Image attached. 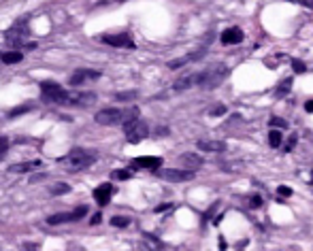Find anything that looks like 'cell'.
<instances>
[{"instance_id":"cell-1","label":"cell","mask_w":313,"mask_h":251,"mask_svg":"<svg viewBox=\"0 0 313 251\" xmlns=\"http://www.w3.org/2000/svg\"><path fill=\"white\" fill-rule=\"evenodd\" d=\"M96 151H90V149H81V147H77V149H70V151L62 158V164H64V168L70 170V172H79V170H83L87 166H92V164L96 162Z\"/></svg>"},{"instance_id":"cell-2","label":"cell","mask_w":313,"mask_h":251,"mask_svg":"<svg viewBox=\"0 0 313 251\" xmlns=\"http://www.w3.org/2000/svg\"><path fill=\"white\" fill-rule=\"evenodd\" d=\"M228 73H230L228 66L220 62V64L209 66L207 70H203V73H196L194 75V85H200V88H205V90H213L226 79Z\"/></svg>"},{"instance_id":"cell-3","label":"cell","mask_w":313,"mask_h":251,"mask_svg":"<svg viewBox=\"0 0 313 251\" xmlns=\"http://www.w3.org/2000/svg\"><path fill=\"white\" fill-rule=\"evenodd\" d=\"M41 96L47 103H58V105H68L70 94L62 88V85L53 83V81H43L41 83Z\"/></svg>"},{"instance_id":"cell-4","label":"cell","mask_w":313,"mask_h":251,"mask_svg":"<svg viewBox=\"0 0 313 251\" xmlns=\"http://www.w3.org/2000/svg\"><path fill=\"white\" fill-rule=\"evenodd\" d=\"M124 132H126V140H128V143L136 145V143H141L143 138H147L149 128H147V124H145V122L134 120V122H130V124H126V126H124Z\"/></svg>"},{"instance_id":"cell-5","label":"cell","mask_w":313,"mask_h":251,"mask_svg":"<svg viewBox=\"0 0 313 251\" xmlns=\"http://www.w3.org/2000/svg\"><path fill=\"white\" fill-rule=\"evenodd\" d=\"M156 175L160 179H166V181L181 183V181L194 179V170H188V168H156Z\"/></svg>"},{"instance_id":"cell-6","label":"cell","mask_w":313,"mask_h":251,"mask_svg":"<svg viewBox=\"0 0 313 251\" xmlns=\"http://www.w3.org/2000/svg\"><path fill=\"white\" fill-rule=\"evenodd\" d=\"M87 215V207H77L75 211H68V213H58V215H51L47 217V224L51 226H58V224H68V222H79Z\"/></svg>"},{"instance_id":"cell-7","label":"cell","mask_w":313,"mask_h":251,"mask_svg":"<svg viewBox=\"0 0 313 251\" xmlns=\"http://www.w3.org/2000/svg\"><path fill=\"white\" fill-rule=\"evenodd\" d=\"M28 32H30V30H28V26H26V19H23L21 23H15L13 28L6 30L4 38H6V43H9V45H21L23 38L28 36Z\"/></svg>"},{"instance_id":"cell-8","label":"cell","mask_w":313,"mask_h":251,"mask_svg":"<svg viewBox=\"0 0 313 251\" xmlns=\"http://www.w3.org/2000/svg\"><path fill=\"white\" fill-rule=\"evenodd\" d=\"M94 120L100 126H119L122 124V111L119 109H102V111L96 113Z\"/></svg>"},{"instance_id":"cell-9","label":"cell","mask_w":313,"mask_h":251,"mask_svg":"<svg viewBox=\"0 0 313 251\" xmlns=\"http://www.w3.org/2000/svg\"><path fill=\"white\" fill-rule=\"evenodd\" d=\"M102 43H107L111 47H124V49H134V41L128 32H119V34H104Z\"/></svg>"},{"instance_id":"cell-10","label":"cell","mask_w":313,"mask_h":251,"mask_svg":"<svg viewBox=\"0 0 313 251\" xmlns=\"http://www.w3.org/2000/svg\"><path fill=\"white\" fill-rule=\"evenodd\" d=\"M98 77H100L98 70H92V68H79V70H75V73L70 75L68 83H70V85H83V83L96 81Z\"/></svg>"},{"instance_id":"cell-11","label":"cell","mask_w":313,"mask_h":251,"mask_svg":"<svg viewBox=\"0 0 313 251\" xmlns=\"http://www.w3.org/2000/svg\"><path fill=\"white\" fill-rule=\"evenodd\" d=\"M132 168H151L156 170L158 166H162V158H156V155H141V158H134L130 162Z\"/></svg>"},{"instance_id":"cell-12","label":"cell","mask_w":313,"mask_h":251,"mask_svg":"<svg viewBox=\"0 0 313 251\" xmlns=\"http://www.w3.org/2000/svg\"><path fill=\"white\" fill-rule=\"evenodd\" d=\"M203 158H200L198 153H192V151H188V153H181L179 155V168H188V170H196V168H200L203 166Z\"/></svg>"},{"instance_id":"cell-13","label":"cell","mask_w":313,"mask_h":251,"mask_svg":"<svg viewBox=\"0 0 313 251\" xmlns=\"http://www.w3.org/2000/svg\"><path fill=\"white\" fill-rule=\"evenodd\" d=\"M111 196H113V185H111V183H102V185H98L94 190V200L98 202V207H107L109 200H111Z\"/></svg>"},{"instance_id":"cell-14","label":"cell","mask_w":313,"mask_h":251,"mask_svg":"<svg viewBox=\"0 0 313 251\" xmlns=\"http://www.w3.org/2000/svg\"><path fill=\"white\" fill-rule=\"evenodd\" d=\"M243 30H241V28H226V30H224V32H222V36H220V41L224 43V45H239L241 41H243Z\"/></svg>"},{"instance_id":"cell-15","label":"cell","mask_w":313,"mask_h":251,"mask_svg":"<svg viewBox=\"0 0 313 251\" xmlns=\"http://www.w3.org/2000/svg\"><path fill=\"white\" fill-rule=\"evenodd\" d=\"M43 166L41 160H30V162H21V164H13L9 168L11 172H32V170H38Z\"/></svg>"},{"instance_id":"cell-16","label":"cell","mask_w":313,"mask_h":251,"mask_svg":"<svg viewBox=\"0 0 313 251\" xmlns=\"http://www.w3.org/2000/svg\"><path fill=\"white\" fill-rule=\"evenodd\" d=\"M196 147L203 149V151H226V143L224 140H198Z\"/></svg>"},{"instance_id":"cell-17","label":"cell","mask_w":313,"mask_h":251,"mask_svg":"<svg viewBox=\"0 0 313 251\" xmlns=\"http://www.w3.org/2000/svg\"><path fill=\"white\" fill-rule=\"evenodd\" d=\"M192 85H194V75H188V77H183V79L175 81L173 90H175V92H186V90L192 88Z\"/></svg>"},{"instance_id":"cell-18","label":"cell","mask_w":313,"mask_h":251,"mask_svg":"<svg viewBox=\"0 0 313 251\" xmlns=\"http://www.w3.org/2000/svg\"><path fill=\"white\" fill-rule=\"evenodd\" d=\"M0 62H2V64H17V62H21V53L19 51H4V53H0Z\"/></svg>"},{"instance_id":"cell-19","label":"cell","mask_w":313,"mask_h":251,"mask_svg":"<svg viewBox=\"0 0 313 251\" xmlns=\"http://www.w3.org/2000/svg\"><path fill=\"white\" fill-rule=\"evenodd\" d=\"M282 143H284V132L282 130H271L269 132V145L273 149H279V147H282Z\"/></svg>"},{"instance_id":"cell-20","label":"cell","mask_w":313,"mask_h":251,"mask_svg":"<svg viewBox=\"0 0 313 251\" xmlns=\"http://www.w3.org/2000/svg\"><path fill=\"white\" fill-rule=\"evenodd\" d=\"M292 90V77H288V79H284L282 83L275 88V98H282V96H286L288 92Z\"/></svg>"},{"instance_id":"cell-21","label":"cell","mask_w":313,"mask_h":251,"mask_svg":"<svg viewBox=\"0 0 313 251\" xmlns=\"http://www.w3.org/2000/svg\"><path fill=\"white\" fill-rule=\"evenodd\" d=\"M128 224H130V217H124V215L111 217V226H115V228H126Z\"/></svg>"},{"instance_id":"cell-22","label":"cell","mask_w":313,"mask_h":251,"mask_svg":"<svg viewBox=\"0 0 313 251\" xmlns=\"http://www.w3.org/2000/svg\"><path fill=\"white\" fill-rule=\"evenodd\" d=\"M277 202H284V198H290L292 196V187H288V185H279L277 187Z\"/></svg>"},{"instance_id":"cell-23","label":"cell","mask_w":313,"mask_h":251,"mask_svg":"<svg viewBox=\"0 0 313 251\" xmlns=\"http://www.w3.org/2000/svg\"><path fill=\"white\" fill-rule=\"evenodd\" d=\"M247 207H250V209H260L262 207V196L260 194H252L250 198H247Z\"/></svg>"},{"instance_id":"cell-24","label":"cell","mask_w":313,"mask_h":251,"mask_svg":"<svg viewBox=\"0 0 313 251\" xmlns=\"http://www.w3.org/2000/svg\"><path fill=\"white\" fill-rule=\"evenodd\" d=\"M296 143H299V134H296V132H292L290 138H288V140H286V145H284V151H286V153H290Z\"/></svg>"},{"instance_id":"cell-25","label":"cell","mask_w":313,"mask_h":251,"mask_svg":"<svg viewBox=\"0 0 313 251\" xmlns=\"http://www.w3.org/2000/svg\"><path fill=\"white\" fill-rule=\"evenodd\" d=\"M68 190H70V187H68L66 183H58V185L51 187V194H53V196H60V194H66Z\"/></svg>"},{"instance_id":"cell-26","label":"cell","mask_w":313,"mask_h":251,"mask_svg":"<svg viewBox=\"0 0 313 251\" xmlns=\"http://www.w3.org/2000/svg\"><path fill=\"white\" fill-rule=\"evenodd\" d=\"M271 126H273V128H282V130H286V128H288V122L282 120V117H271Z\"/></svg>"},{"instance_id":"cell-27","label":"cell","mask_w":313,"mask_h":251,"mask_svg":"<svg viewBox=\"0 0 313 251\" xmlns=\"http://www.w3.org/2000/svg\"><path fill=\"white\" fill-rule=\"evenodd\" d=\"M224 113H226V107H224V105H215L211 111H209V115H211V117H222Z\"/></svg>"},{"instance_id":"cell-28","label":"cell","mask_w":313,"mask_h":251,"mask_svg":"<svg viewBox=\"0 0 313 251\" xmlns=\"http://www.w3.org/2000/svg\"><path fill=\"white\" fill-rule=\"evenodd\" d=\"M6 151H9V140H6L4 136H0V160L6 155Z\"/></svg>"},{"instance_id":"cell-29","label":"cell","mask_w":313,"mask_h":251,"mask_svg":"<svg viewBox=\"0 0 313 251\" xmlns=\"http://www.w3.org/2000/svg\"><path fill=\"white\" fill-rule=\"evenodd\" d=\"M136 96V92H119L115 94V100H132Z\"/></svg>"},{"instance_id":"cell-30","label":"cell","mask_w":313,"mask_h":251,"mask_svg":"<svg viewBox=\"0 0 313 251\" xmlns=\"http://www.w3.org/2000/svg\"><path fill=\"white\" fill-rule=\"evenodd\" d=\"M132 177V172L130 170H113V179H130Z\"/></svg>"},{"instance_id":"cell-31","label":"cell","mask_w":313,"mask_h":251,"mask_svg":"<svg viewBox=\"0 0 313 251\" xmlns=\"http://www.w3.org/2000/svg\"><path fill=\"white\" fill-rule=\"evenodd\" d=\"M292 68H294V73H305V70H307L305 62H301V60H292Z\"/></svg>"},{"instance_id":"cell-32","label":"cell","mask_w":313,"mask_h":251,"mask_svg":"<svg viewBox=\"0 0 313 251\" xmlns=\"http://www.w3.org/2000/svg\"><path fill=\"white\" fill-rule=\"evenodd\" d=\"M32 109V105H26V107H19V109H13V111L9 113L11 117H15V115H19V113H26V111H30Z\"/></svg>"},{"instance_id":"cell-33","label":"cell","mask_w":313,"mask_h":251,"mask_svg":"<svg viewBox=\"0 0 313 251\" xmlns=\"http://www.w3.org/2000/svg\"><path fill=\"white\" fill-rule=\"evenodd\" d=\"M139 249H141V251H160L158 247H151V245H147V243H145V241H143V243H141V245H139Z\"/></svg>"},{"instance_id":"cell-34","label":"cell","mask_w":313,"mask_h":251,"mask_svg":"<svg viewBox=\"0 0 313 251\" xmlns=\"http://www.w3.org/2000/svg\"><path fill=\"white\" fill-rule=\"evenodd\" d=\"M305 111L313 113V100H307V103H305Z\"/></svg>"},{"instance_id":"cell-35","label":"cell","mask_w":313,"mask_h":251,"mask_svg":"<svg viewBox=\"0 0 313 251\" xmlns=\"http://www.w3.org/2000/svg\"><path fill=\"white\" fill-rule=\"evenodd\" d=\"M168 209H173V205H160V207H156L158 213H162V211H168Z\"/></svg>"},{"instance_id":"cell-36","label":"cell","mask_w":313,"mask_h":251,"mask_svg":"<svg viewBox=\"0 0 313 251\" xmlns=\"http://www.w3.org/2000/svg\"><path fill=\"white\" fill-rule=\"evenodd\" d=\"M301 4H305V6H309V9H313V0H299Z\"/></svg>"},{"instance_id":"cell-37","label":"cell","mask_w":313,"mask_h":251,"mask_svg":"<svg viewBox=\"0 0 313 251\" xmlns=\"http://www.w3.org/2000/svg\"><path fill=\"white\" fill-rule=\"evenodd\" d=\"M100 217H102L100 213H96V215H94V219H92V224H100Z\"/></svg>"},{"instance_id":"cell-38","label":"cell","mask_w":313,"mask_h":251,"mask_svg":"<svg viewBox=\"0 0 313 251\" xmlns=\"http://www.w3.org/2000/svg\"><path fill=\"white\" fill-rule=\"evenodd\" d=\"M220 249H222V251L226 249V241H224V239H220Z\"/></svg>"},{"instance_id":"cell-39","label":"cell","mask_w":313,"mask_h":251,"mask_svg":"<svg viewBox=\"0 0 313 251\" xmlns=\"http://www.w3.org/2000/svg\"><path fill=\"white\" fill-rule=\"evenodd\" d=\"M117 2H124V0H117Z\"/></svg>"}]
</instances>
